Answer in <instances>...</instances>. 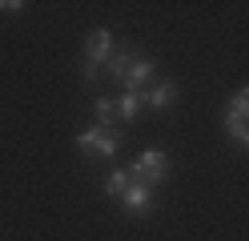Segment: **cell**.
<instances>
[{"label": "cell", "mask_w": 249, "mask_h": 241, "mask_svg": "<svg viewBox=\"0 0 249 241\" xmlns=\"http://www.w3.org/2000/svg\"><path fill=\"white\" fill-rule=\"evenodd\" d=\"M129 177L133 181H141V185H161L165 177H169V157L161 153V149H149V153H141L133 161V169H129Z\"/></svg>", "instance_id": "6da1fadb"}, {"label": "cell", "mask_w": 249, "mask_h": 241, "mask_svg": "<svg viewBox=\"0 0 249 241\" xmlns=\"http://www.w3.org/2000/svg\"><path fill=\"white\" fill-rule=\"evenodd\" d=\"M76 149H81L85 157H113L121 149V137H117V129L97 125V129H85V133L76 137Z\"/></svg>", "instance_id": "7a4b0ae2"}, {"label": "cell", "mask_w": 249, "mask_h": 241, "mask_svg": "<svg viewBox=\"0 0 249 241\" xmlns=\"http://www.w3.org/2000/svg\"><path fill=\"white\" fill-rule=\"evenodd\" d=\"M108 56H113V32H108V28L89 32V44H85V80L97 76V69H105Z\"/></svg>", "instance_id": "3957f363"}, {"label": "cell", "mask_w": 249, "mask_h": 241, "mask_svg": "<svg viewBox=\"0 0 249 241\" xmlns=\"http://www.w3.org/2000/svg\"><path fill=\"white\" fill-rule=\"evenodd\" d=\"M153 73H157V64H153L149 56L137 53L133 64H129V69H124V76H121V93H141L149 80H153Z\"/></svg>", "instance_id": "277c9868"}, {"label": "cell", "mask_w": 249, "mask_h": 241, "mask_svg": "<svg viewBox=\"0 0 249 241\" xmlns=\"http://www.w3.org/2000/svg\"><path fill=\"white\" fill-rule=\"evenodd\" d=\"M121 205H124V213H137V217H145L149 209H153V189H149V185H141V181H133L129 189H124Z\"/></svg>", "instance_id": "5b68a950"}, {"label": "cell", "mask_w": 249, "mask_h": 241, "mask_svg": "<svg viewBox=\"0 0 249 241\" xmlns=\"http://www.w3.org/2000/svg\"><path fill=\"white\" fill-rule=\"evenodd\" d=\"M141 101H145L149 109L165 112V109H173V101H177V85H173V80H157V85H149V89L141 93Z\"/></svg>", "instance_id": "8992f818"}, {"label": "cell", "mask_w": 249, "mask_h": 241, "mask_svg": "<svg viewBox=\"0 0 249 241\" xmlns=\"http://www.w3.org/2000/svg\"><path fill=\"white\" fill-rule=\"evenodd\" d=\"M141 93H121L117 96V121H137V112H141Z\"/></svg>", "instance_id": "52a82bcc"}, {"label": "cell", "mask_w": 249, "mask_h": 241, "mask_svg": "<svg viewBox=\"0 0 249 241\" xmlns=\"http://www.w3.org/2000/svg\"><path fill=\"white\" fill-rule=\"evenodd\" d=\"M133 48H124V53H117V48H113V56H108V64H105V69H108V76H113L117 80V85H121V76H124V69H129V64H133Z\"/></svg>", "instance_id": "ba28073f"}, {"label": "cell", "mask_w": 249, "mask_h": 241, "mask_svg": "<svg viewBox=\"0 0 249 241\" xmlns=\"http://www.w3.org/2000/svg\"><path fill=\"white\" fill-rule=\"evenodd\" d=\"M129 185H133V177H129V169H113V173H108V177H105V189H108V193H113V197H117V201L124 197V189H129Z\"/></svg>", "instance_id": "9c48e42d"}, {"label": "cell", "mask_w": 249, "mask_h": 241, "mask_svg": "<svg viewBox=\"0 0 249 241\" xmlns=\"http://www.w3.org/2000/svg\"><path fill=\"white\" fill-rule=\"evenodd\" d=\"M97 121H101L105 129H113V125H117V101L101 96V101H97Z\"/></svg>", "instance_id": "30bf717a"}, {"label": "cell", "mask_w": 249, "mask_h": 241, "mask_svg": "<svg viewBox=\"0 0 249 241\" xmlns=\"http://www.w3.org/2000/svg\"><path fill=\"white\" fill-rule=\"evenodd\" d=\"M225 129H229V137L241 145V149H249V121H233V117H225Z\"/></svg>", "instance_id": "8fae6325"}, {"label": "cell", "mask_w": 249, "mask_h": 241, "mask_svg": "<svg viewBox=\"0 0 249 241\" xmlns=\"http://www.w3.org/2000/svg\"><path fill=\"white\" fill-rule=\"evenodd\" d=\"M0 8H4V12H20L24 4H20V0H4V4H0Z\"/></svg>", "instance_id": "7c38bea8"}, {"label": "cell", "mask_w": 249, "mask_h": 241, "mask_svg": "<svg viewBox=\"0 0 249 241\" xmlns=\"http://www.w3.org/2000/svg\"><path fill=\"white\" fill-rule=\"evenodd\" d=\"M241 96H245V105H249V89H241Z\"/></svg>", "instance_id": "4fadbf2b"}]
</instances>
